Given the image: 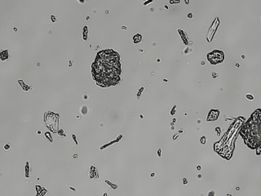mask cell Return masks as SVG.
I'll return each mask as SVG.
<instances>
[{
	"instance_id": "1",
	"label": "cell",
	"mask_w": 261,
	"mask_h": 196,
	"mask_svg": "<svg viewBox=\"0 0 261 196\" xmlns=\"http://www.w3.org/2000/svg\"><path fill=\"white\" fill-rule=\"evenodd\" d=\"M92 74L97 84L102 87L115 85L120 80V56L112 49L99 52L92 65Z\"/></svg>"
},
{
	"instance_id": "2",
	"label": "cell",
	"mask_w": 261,
	"mask_h": 196,
	"mask_svg": "<svg viewBox=\"0 0 261 196\" xmlns=\"http://www.w3.org/2000/svg\"><path fill=\"white\" fill-rule=\"evenodd\" d=\"M224 54L220 51L215 50L207 55V59L212 64L221 62L224 59Z\"/></svg>"
},
{
	"instance_id": "3",
	"label": "cell",
	"mask_w": 261,
	"mask_h": 196,
	"mask_svg": "<svg viewBox=\"0 0 261 196\" xmlns=\"http://www.w3.org/2000/svg\"><path fill=\"white\" fill-rule=\"evenodd\" d=\"M1 59L2 60H5L8 59V50L2 51L0 53Z\"/></svg>"
}]
</instances>
